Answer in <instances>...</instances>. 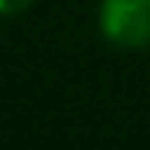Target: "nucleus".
Instances as JSON below:
<instances>
[{"mask_svg": "<svg viewBox=\"0 0 150 150\" xmlns=\"http://www.w3.org/2000/svg\"><path fill=\"white\" fill-rule=\"evenodd\" d=\"M97 31L119 50L150 47V0H100Z\"/></svg>", "mask_w": 150, "mask_h": 150, "instance_id": "obj_1", "label": "nucleus"}, {"mask_svg": "<svg viewBox=\"0 0 150 150\" xmlns=\"http://www.w3.org/2000/svg\"><path fill=\"white\" fill-rule=\"evenodd\" d=\"M35 6V0H0V16H19Z\"/></svg>", "mask_w": 150, "mask_h": 150, "instance_id": "obj_2", "label": "nucleus"}]
</instances>
